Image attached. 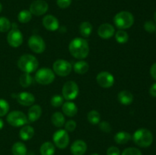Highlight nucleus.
Wrapping results in <instances>:
<instances>
[{"label": "nucleus", "mask_w": 156, "mask_h": 155, "mask_svg": "<svg viewBox=\"0 0 156 155\" xmlns=\"http://www.w3.org/2000/svg\"><path fill=\"white\" fill-rule=\"evenodd\" d=\"M69 50L72 56L78 59H84L88 56L90 51L89 45L84 38L76 37L70 42Z\"/></svg>", "instance_id": "f257e3e1"}, {"label": "nucleus", "mask_w": 156, "mask_h": 155, "mask_svg": "<svg viewBox=\"0 0 156 155\" xmlns=\"http://www.w3.org/2000/svg\"><path fill=\"white\" fill-rule=\"evenodd\" d=\"M39 62L34 56L30 54L22 55L18 61V66L24 73H30L36 71Z\"/></svg>", "instance_id": "f03ea898"}, {"label": "nucleus", "mask_w": 156, "mask_h": 155, "mask_svg": "<svg viewBox=\"0 0 156 155\" xmlns=\"http://www.w3.org/2000/svg\"><path fill=\"white\" fill-rule=\"evenodd\" d=\"M133 140L139 147H148L152 144L153 135L149 129H140L134 132Z\"/></svg>", "instance_id": "7ed1b4c3"}, {"label": "nucleus", "mask_w": 156, "mask_h": 155, "mask_svg": "<svg viewBox=\"0 0 156 155\" xmlns=\"http://www.w3.org/2000/svg\"><path fill=\"white\" fill-rule=\"evenodd\" d=\"M114 24L120 30L128 29L133 26L134 23V17L132 13L127 11L118 12L114 18Z\"/></svg>", "instance_id": "20e7f679"}, {"label": "nucleus", "mask_w": 156, "mask_h": 155, "mask_svg": "<svg viewBox=\"0 0 156 155\" xmlns=\"http://www.w3.org/2000/svg\"><path fill=\"white\" fill-rule=\"evenodd\" d=\"M55 79V74L49 68H40L35 74V81L42 85L50 84Z\"/></svg>", "instance_id": "39448f33"}, {"label": "nucleus", "mask_w": 156, "mask_h": 155, "mask_svg": "<svg viewBox=\"0 0 156 155\" xmlns=\"http://www.w3.org/2000/svg\"><path fill=\"white\" fill-rule=\"evenodd\" d=\"M8 123L11 125L13 127H20V126H24V125L28 122V119L27 116L21 111L15 110L9 112L7 115Z\"/></svg>", "instance_id": "423d86ee"}, {"label": "nucleus", "mask_w": 156, "mask_h": 155, "mask_svg": "<svg viewBox=\"0 0 156 155\" xmlns=\"http://www.w3.org/2000/svg\"><path fill=\"white\" fill-rule=\"evenodd\" d=\"M62 94L63 98L68 101L74 100L79 94V86L73 81H69L62 87Z\"/></svg>", "instance_id": "0eeeda50"}, {"label": "nucleus", "mask_w": 156, "mask_h": 155, "mask_svg": "<svg viewBox=\"0 0 156 155\" xmlns=\"http://www.w3.org/2000/svg\"><path fill=\"white\" fill-rule=\"evenodd\" d=\"M53 71L55 74L60 77H66L72 71V65L68 61L64 59H57L53 65Z\"/></svg>", "instance_id": "6e6552de"}, {"label": "nucleus", "mask_w": 156, "mask_h": 155, "mask_svg": "<svg viewBox=\"0 0 156 155\" xmlns=\"http://www.w3.org/2000/svg\"><path fill=\"white\" fill-rule=\"evenodd\" d=\"M30 50L35 53H42L46 50V43L44 39L38 34H33L30 36L27 42Z\"/></svg>", "instance_id": "1a4fd4ad"}, {"label": "nucleus", "mask_w": 156, "mask_h": 155, "mask_svg": "<svg viewBox=\"0 0 156 155\" xmlns=\"http://www.w3.org/2000/svg\"><path fill=\"white\" fill-rule=\"evenodd\" d=\"M53 143L59 149H64L69 144V136L65 129L57 130L53 135Z\"/></svg>", "instance_id": "9d476101"}, {"label": "nucleus", "mask_w": 156, "mask_h": 155, "mask_svg": "<svg viewBox=\"0 0 156 155\" xmlns=\"http://www.w3.org/2000/svg\"><path fill=\"white\" fill-rule=\"evenodd\" d=\"M49 5L44 0H36L30 4L29 11L35 16H41L44 15L48 11Z\"/></svg>", "instance_id": "9b49d317"}, {"label": "nucleus", "mask_w": 156, "mask_h": 155, "mask_svg": "<svg viewBox=\"0 0 156 155\" xmlns=\"http://www.w3.org/2000/svg\"><path fill=\"white\" fill-rule=\"evenodd\" d=\"M7 41L12 47H19L23 43L22 33L17 28L12 29L8 33Z\"/></svg>", "instance_id": "f8f14e48"}, {"label": "nucleus", "mask_w": 156, "mask_h": 155, "mask_svg": "<svg viewBox=\"0 0 156 155\" xmlns=\"http://www.w3.org/2000/svg\"><path fill=\"white\" fill-rule=\"evenodd\" d=\"M96 81L98 84L104 88H111L114 85V81H115L113 74L108 71H101L99 73L96 78Z\"/></svg>", "instance_id": "ddd939ff"}, {"label": "nucleus", "mask_w": 156, "mask_h": 155, "mask_svg": "<svg viewBox=\"0 0 156 155\" xmlns=\"http://www.w3.org/2000/svg\"><path fill=\"white\" fill-rule=\"evenodd\" d=\"M115 33L114 27L111 24L105 23L99 26L98 29V34L102 39H109L112 37Z\"/></svg>", "instance_id": "4468645a"}, {"label": "nucleus", "mask_w": 156, "mask_h": 155, "mask_svg": "<svg viewBox=\"0 0 156 155\" xmlns=\"http://www.w3.org/2000/svg\"><path fill=\"white\" fill-rule=\"evenodd\" d=\"M43 25L47 30L56 31L59 28V23L56 17L52 15H47L43 18Z\"/></svg>", "instance_id": "2eb2a0df"}, {"label": "nucleus", "mask_w": 156, "mask_h": 155, "mask_svg": "<svg viewBox=\"0 0 156 155\" xmlns=\"http://www.w3.org/2000/svg\"><path fill=\"white\" fill-rule=\"evenodd\" d=\"M17 100L22 106H29L34 104L35 101V97L31 93L21 92L17 95Z\"/></svg>", "instance_id": "dca6fc26"}, {"label": "nucleus", "mask_w": 156, "mask_h": 155, "mask_svg": "<svg viewBox=\"0 0 156 155\" xmlns=\"http://www.w3.org/2000/svg\"><path fill=\"white\" fill-rule=\"evenodd\" d=\"M71 153L73 155H84L87 150V144L82 140H76L70 147Z\"/></svg>", "instance_id": "f3484780"}, {"label": "nucleus", "mask_w": 156, "mask_h": 155, "mask_svg": "<svg viewBox=\"0 0 156 155\" xmlns=\"http://www.w3.org/2000/svg\"><path fill=\"white\" fill-rule=\"evenodd\" d=\"M42 115V108L40 105H33L29 108L28 112H27V119L28 121L34 122H36L41 118Z\"/></svg>", "instance_id": "a211bd4d"}, {"label": "nucleus", "mask_w": 156, "mask_h": 155, "mask_svg": "<svg viewBox=\"0 0 156 155\" xmlns=\"http://www.w3.org/2000/svg\"><path fill=\"white\" fill-rule=\"evenodd\" d=\"M62 110L66 116L73 117L77 114L78 108L73 102L67 101L62 104Z\"/></svg>", "instance_id": "6ab92c4d"}, {"label": "nucleus", "mask_w": 156, "mask_h": 155, "mask_svg": "<svg viewBox=\"0 0 156 155\" xmlns=\"http://www.w3.org/2000/svg\"><path fill=\"white\" fill-rule=\"evenodd\" d=\"M117 98H118V101L123 105H129L133 101V94L126 90H123L119 92Z\"/></svg>", "instance_id": "aec40b11"}, {"label": "nucleus", "mask_w": 156, "mask_h": 155, "mask_svg": "<svg viewBox=\"0 0 156 155\" xmlns=\"http://www.w3.org/2000/svg\"><path fill=\"white\" fill-rule=\"evenodd\" d=\"M34 129L30 126H24L19 132V136L23 141H28L34 135Z\"/></svg>", "instance_id": "412c9836"}, {"label": "nucleus", "mask_w": 156, "mask_h": 155, "mask_svg": "<svg viewBox=\"0 0 156 155\" xmlns=\"http://www.w3.org/2000/svg\"><path fill=\"white\" fill-rule=\"evenodd\" d=\"M132 138V135L127 132L121 131L118 132L114 137V139L117 144H124L129 142Z\"/></svg>", "instance_id": "4be33fe9"}, {"label": "nucleus", "mask_w": 156, "mask_h": 155, "mask_svg": "<svg viewBox=\"0 0 156 155\" xmlns=\"http://www.w3.org/2000/svg\"><path fill=\"white\" fill-rule=\"evenodd\" d=\"M55 145L50 141H46L40 148V153L41 155H53L55 153Z\"/></svg>", "instance_id": "5701e85b"}, {"label": "nucleus", "mask_w": 156, "mask_h": 155, "mask_svg": "<svg viewBox=\"0 0 156 155\" xmlns=\"http://www.w3.org/2000/svg\"><path fill=\"white\" fill-rule=\"evenodd\" d=\"M51 122L56 127L61 128L65 125V116L60 112H56L52 115Z\"/></svg>", "instance_id": "b1692460"}, {"label": "nucleus", "mask_w": 156, "mask_h": 155, "mask_svg": "<svg viewBox=\"0 0 156 155\" xmlns=\"http://www.w3.org/2000/svg\"><path fill=\"white\" fill-rule=\"evenodd\" d=\"M93 27L91 24L88 21H84V22L81 23L80 26H79V31H80L81 35L83 37H88L91 34L92 32Z\"/></svg>", "instance_id": "393cba45"}, {"label": "nucleus", "mask_w": 156, "mask_h": 155, "mask_svg": "<svg viewBox=\"0 0 156 155\" xmlns=\"http://www.w3.org/2000/svg\"><path fill=\"white\" fill-rule=\"evenodd\" d=\"M73 69L76 73L80 74H85L89 69V65L87 62L84 60H80L76 62L73 66Z\"/></svg>", "instance_id": "a878e982"}, {"label": "nucleus", "mask_w": 156, "mask_h": 155, "mask_svg": "<svg viewBox=\"0 0 156 155\" xmlns=\"http://www.w3.org/2000/svg\"><path fill=\"white\" fill-rule=\"evenodd\" d=\"M12 152L13 155H26L27 154V147L22 142L15 143L12 147Z\"/></svg>", "instance_id": "bb28decb"}, {"label": "nucleus", "mask_w": 156, "mask_h": 155, "mask_svg": "<svg viewBox=\"0 0 156 155\" xmlns=\"http://www.w3.org/2000/svg\"><path fill=\"white\" fill-rule=\"evenodd\" d=\"M32 14L29 10H22L18 13V20L19 22L22 24H26L28 23L31 20Z\"/></svg>", "instance_id": "cd10ccee"}, {"label": "nucleus", "mask_w": 156, "mask_h": 155, "mask_svg": "<svg viewBox=\"0 0 156 155\" xmlns=\"http://www.w3.org/2000/svg\"><path fill=\"white\" fill-rule=\"evenodd\" d=\"M87 119H88V121L91 124H98L101 122V115L98 111L91 110L87 115Z\"/></svg>", "instance_id": "c85d7f7f"}, {"label": "nucleus", "mask_w": 156, "mask_h": 155, "mask_svg": "<svg viewBox=\"0 0 156 155\" xmlns=\"http://www.w3.org/2000/svg\"><path fill=\"white\" fill-rule=\"evenodd\" d=\"M115 39L119 43H126L129 40V35L124 30H119L115 33Z\"/></svg>", "instance_id": "c756f323"}, {"label": "nucleus", "mask_w": 156, "mask_h": 155, "mask_svg": "<svg viewBox=\"0 0 156 155\" xmlns=\"http://www.w3.org/2000/svg\"><path fill=\"white\" fill-rule=\"evenodd\" d=\"M19 81L21 87H23V88H28L32 84L33 79H32V77L30 76V74L24 72V74H21V77H20Z\"/></svg>", "instance_id": "7c9ffc66"}, {"label": "nucleus", "mask_w": 156, "mask_h": 155, "mask_svg": "<svg viewBox=\"0 0 156 155\" xmlns=\"http://www.w3.org/2000/svg\"><path fill=\"white\" fill-rule=\"evenodd\" d=\"M10 21L5 17H0V32H7L11 28Z\"/></svg>", "instance_id": "2f4dec72"}, {"label": "nucleus", "mask_w": 156, "mask_h": 155, "mask_svg": "<svg viewBox=\"0 0 156 155\" xmlns=\"http://www.w3.org/2000/svg\"><path fill=\"white\" fill-rule=\"evenodd\" d=\"M64 103V98L62 95H59V94H56L54 95L50 100V104L52 105V106L53 107H59V106H62Z\"/></svg>", "instance_id": "473e14b6"}, {"label": "nucleus", "mask_w": 156, "mask_h": 155, "mask_svg": "<svg viewBox=\"0 0 156 155\" xmlns=\"http://www.w3.org/2000/svg\"><path fill=\"white\" fill-rule=\"evenodd\" d=\"M9 104L5 100L0 99V117L4 116L9 112Z\"/></svg>", "instance_id": "72a5a7b5"}, {"label": "nucleus", "mask_w": 156, "mask_h": 155, "mask_svg": "<svg viewBox=\"0 0 156 155\" xmlns=\"http://www.w3.org/2000/svg\"><path fill=\"white\" fill-rule=\"evenodd\" d=\"M121 155H143L140 150L136 147H127L122 152Z\"/></svg>", "instance_id": "f704fd0d"}, {"label": "nucleus", "mask_w": 156, "mask_h": 155, "mask_svg": "<svg viewBox=\"0 0 156 155\" xmlns=\"http://www.w3.org/2000/svg\"><path fill=\"white\" fill-rule=\"evenodd\" d=\"M144 29L149 33L156 31V24L152 21H148L144 24Z\"/></svg>", "instance_id": "c9c22d12"}, {"label": "nucleus", "mask_w": 156, "mask_h": 155, "mask_svg": "<svg viewBox=\"0 0 156 155\" xmlns=\"http://www.w3.org/2000/svg\"><path fill=\"white\" fill-rule=\"evenodd\" d=\"M64 126H65V130H66L67 132H72L76 129L77 124H76V121H74V120H68L66 122H65Z\"/></svg>", "instance_id": "e433bc0d"}, {"label": "nucleus", "mask_w": 156, "mask_h": 155, "mask_svg": "<svg viewBox=\"0 0 156 155\" xmlns=\"http://www.w3.org/2000/svg\"><path fill=\"white\" fill-rule=\"evenodd\" d=\"M99 128H100V129L102 132H105V133H110L111 132V129H112L110 123L106 121H102L101 122H100Z\"/></svg>", "instance_id": "4c0bfd02"}, {"label": "nucleus", "mask_w": 156, "mask_h": 155, "mask_svg": "<svg viewBox=\"0 0 156 155\" xmlns=\"http://www.w3.org/2000/svg\"><path fill=\"white\" fill-rule=\"evenodd\" d=\"M72 3V0H56V4L60 9H67Z\"/></svg>", "instance_id": "58836bf2"}, {"label": "nucleus", "mask_w": 156, "mask_h": 155, "mask_svg": "<svg viewBox=\"0 0 156 155\" xmlns=\"http://www.w3.org/2000/svg\"><path fill=\"white\" fill-rule=\"evenodd\" d=\"M107 155H120V150L117 147L111 146L107 150Z\"/></svg>", "instance_id": "ea45409f"}, {"label": "nucleus", "mask_w": 156, "mask_h": 155, "mask_svg": "<svg viewBox=\"0 0 156 155\" xmlns=\"http://www.w3.org/2000/svg\"><path fill=\"white\" fill-rule=\"evenodd\" d=\"M150 74L152 75V77L155 80H156V62L154 63L153 65H152L150 68Z\"/></svg>", "instance_id": "a19ab883"}, {"label": "nucleus", "mask_w": 156, "mask_h": 155, "mask_svg": "<svg viewBox=\"0 0 156 155\" xmlns=\"http://www.w3.org/2000/svg\"><path fill=\"white\" fill-rule=\"evenodd\" d=\"M149 94H150L151 96H152V97H156V83L153 84L152 85V87H151L150 89H149Z\"/></svg>", "instance_id": "79ce46f5"}, {"label": "nucleus", "mask_w": 156, "mask_h": 155, "mask_svg": "<svg viewBox=\"0 0 156 155\" xmlns=\"http://www.w3.org/2000/svg\"><path fill=\"white\" fill-rule=\"evenodd\" d=\"M3 126H4V122H3V121L2 119H0V130L2 129Z\"/></svg>", "instance_id": "37998d69"}, {"label": "nucleus", "mask_w": 156, "mask_h": 155, "mask_svg": "<svg viewBox=\"0 0 156 155\" xmlns=\"http://www.w3.org/2000/svg\"><path fill=\"white\" fill-rule=\"evenodd\" d=\"M2 5L1 2H0V12H2Z\"/></svg>", "instance_id": "c03bdc74"}, {"label": "nucleus", "mask_w": 156, "mask_h": 155, "mask_svg": "<svg viewBox=\"0 0 156 155\" xmlns=\"http://www.w3.org/2000/svg\"><path fill=\"white\" fill-rule=\"evenodd\" d=\"M154 19H155V21L156 23V12H155V14H154Z\"/></svg>", "instance_id": "a18cd8bd"}, {"label": "nucleus", "mask_w": 156, "mask_h": 155, "mask_svg": "<svg viewBox=\"0 0 156 155\" xmlns=\"http://www.w3.org/2000/svg\"><path fill=\"white\" fill-rule=\"evenodd\" d=\"M91 155H99V154H98V153H92V154H91Z\"/></svg>", "instance_id": "49530a36"}]
</instances>
